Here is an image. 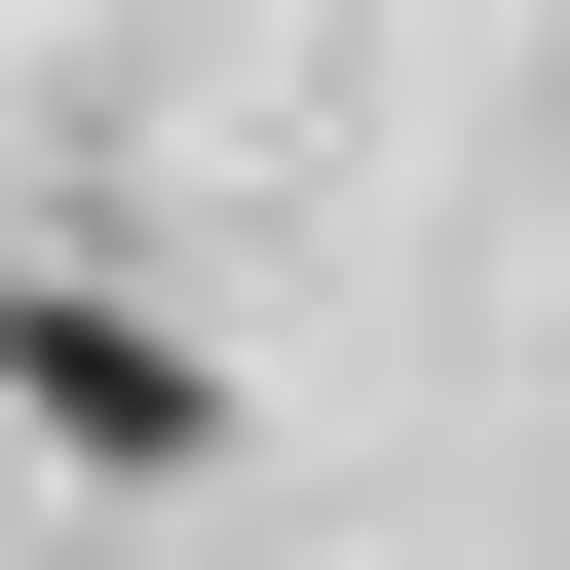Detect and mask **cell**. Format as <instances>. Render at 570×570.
<instances>
[{
    "instance_id": "6da1fadb",
    "label": "cell",
    "mask_w": 570,
    "mask_h": 570,
    "mask_svg": "<svg viewBox=\"0 0 570 570\" xmlns=\"http://www.w3.org/2000/svg\"><path fill=\"white\" fill-rule=\"evenodd\" d=\"M0 381H39L77 456H190V343H153V305H0Z\"/></svg>"
}]
</instances>
